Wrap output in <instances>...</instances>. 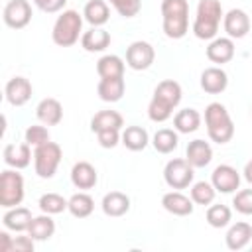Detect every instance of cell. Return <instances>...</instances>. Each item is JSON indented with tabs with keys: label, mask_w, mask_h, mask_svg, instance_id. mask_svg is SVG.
Masks as SVG:
<instances>
[{
	"label": "cell",
	"mask_w": 252,
	"mask_h": 252,
	"mask_svg": "<svg viewBox=\"0 0 252 252\" xmlns=\"http://www.w3.org/2000/svg\"><path fill=\"white\" fill-rule=\"evenodd\" d=\"M224 18L220 0H199L193 22V33L199 39H215L220 20Z\"/></svg>",
	"instance_id": "1"
},
{
	"label": "cell",
	"mask_w": 252,
	"mask_h": 252,
	"mask_svg": "<svg viewBox=\"0 0 252 252\" xmlns=\"http://www.w3.org/2000/svg\"><path fill=\"white\" fill-rule=\"evenodd\" d=\"M163 33L169 39H181L189 32V4L187 0H161Z\"/></svg>",
	"instance_id": "2"
},
{
	"label": "cell",
	"mask_w": 252,
	"mask_h": 252,
	"mask_svg": "<svg viewBox=\"0 0 252 252\" xmlns=\"http://www.w3.org/2000/svg\"><path fill=\"white\" fill-rule=\"evenodd\" d=\"M205 126L207 134L215 144H226L234 136V124L224 104L211 102L205 108Z\"/></svg>",
	"instance_id": "3"
},
{
	"label": "cell",
	"mask_w": 252,
	"mask_h": 252,
	"mask_svg": "<svg viewBox=\"0 0 252 252\" xmlns=\"http://www.w3.org/2000/svg\"><path fill=\"white\" fill-rule=\"evenodd\" d=\"M83 32V18L77 10H63L61 16H57L53 30H51V37L53 43L59 47H71L79 41V35Z\"/></svg>",
	"instance_id": "4"
},
{
	"label": "cell",
	"mask_w": 252,
	"mask_h": 252,
	"mask_svg": "<svg viewBox=\"0 0 252 252\" xmlns=\"http://www.w3.org/2000/svg\"><path fill=\"white\" fill-rule=\"evenodd\" d=\"M61 158H63V150L59 144L55 142H45L37 148H33V167H35V173L41 177V179H51L61 163Z\"/></svg>",
	"instance_id": "5"
},
{
	"label": "cell",
	"mask_w": 252,
	"mask_h": 252,
	"mask_svg": "<svg viewBox=\"0 0 252 252\" xmlns=\"http://www.w3.org/2000/svg\"><path fill=\"white\" fill-rule=\"evenodd\" d=\"M24 201V177L14 167L0 173V205L4 209L18 207Z\"/></svg>",
	"instance_id": "6"
},
{
	"label": "cell",
	"mask_w": 252,
	"mask_h": 252,
	"mask_svg": "<svg viewBox=\"0 0 252 252\" xmlns=\"http://www.w3.org/2000/svg\"><path fill=\"white\" fill-rule=\"evenodd\" d=\"M195 167L185 159V158H173L165 163L163 169V179L171 189H187L193 183V171Z\"/></svg>",
	"instance_id": "7"
},
{
	"label": "cell",
	"mask_w": 252,
	"mask_h": 252,
	"mask_svg": "<svg viewBox=\"0 0 252 252\" xmlns=\"http://www.w3.org/2000/svg\"><path fill=\"white\" fill-rule=\"evenodd\" d=\"M4 24L12 30H22L32 22V6L28 0H10L2 12Z\"/></svg>",
	"instance_id": "8"
},
{
	"label": "cell",
	"mask_w": 252,
	"mask_h": 252,
	"mask_svg": "<svg viewBox=\"0 0 252 252\" xmlns=\"http://www.w3.org/2000/svg\"><path fill=\"white\" fill-rule=\"evenodd\" d=\"M156 59V51L148 41H134L126 49V65L134 71L148 69Z\"/></svg>",
	"instance_id": "9"
},
{
	"label": "cell",
	"mask_w": 252,
	"mask_h": 252,
	"mask_svg": "<svg viewBox=\"0 0 252 252\" xmlns=\"http://www.w3.org/2000/svg\"><path fill=\"white\" fill-rule=\"evenodd\" d=\"M211 183L219 193H234L240 187V173L228 163H220L211 173Z\"/></svg>",
	"instance_id": "10"
},
{
	"label": "cell",
	"mask_w": 252,
	"mask_h": 252,
	"mask_svg": "<svg viewBox=\"0 0 252 252\" xmlns=\"http://www.w3.org/2000/svg\"><path fill=\"white\" fill-rule=\"evenodd\" d=\"M222 28L230 39H242L250 32V18L244 10L232 8L222 18Z\"/></svg>",
	"instance_id": "11"
},
{
	"label": "cell",
	"mask_w": 252,
	"mask_h": 252,
	"mask_svg": "<svg viewBox=\"0 0 252 252\" xmlns=\"http://www.w3.org/2000/svg\"><path fill=\"white\" fill-rule=\"evenodd\" d=\"M6 100L12 104V106H24L30 98H32V93H33V87L32 83L26 79V77H12L8 83H6Z\"/></svg>",
	"instance_id": "12"
},
{
	"label": "cell",
	"mask_w": 252,
	"mask_h": 252,
	"mask_svg": "<svg viewBox=\"0 0 252 252\" xmlns=\"http://www.w3.org/2000/svg\"><path fill=\"white\" fill-rule=\"evenodd\" d=\"M181 85L177 83V81H173V79H165V81H161V83H158V87H156V91H154V100H158L159 104H163V106H167V108H175L179 102H181Z\"/></svg>",
	"instance_id": "13"
},
{
	"label": "cell",
	"mask_w": 252,
	"mask_h": 252,
	"mask_svg": "<svg viewBox=\"0 0 252 252\" xmlns=\"http://www.w3.org/2000/svg\"><path fill=\"white\" fill-rule=\"evenodd\" d=\"M4 163L14 169H24L32 161V146L28 142L24 144H6L4 146Z\"/></svg>",
	"instance_id": "14"
},
{
	"label": "cell",
	"mask_w": 252,
	"mask_h": 252,
	"mask_svg": "<svg viewBox=\"0 0 252 252\" xmlns=\"http://www.w3.org/2000/svg\"><path fill=\"white\" fill-rule=\"evenodd\" d=\"M234 57V41L230 37H215L207 45V59L211 63L222 65Z\"/></svg>",
	"instance_id": "15"
},
{
	"label": "cell",
	"mask_w": 252,
	"mask_h": 252,
	"mask_svg": "<svg viewBox=\"0 0 252 252\" xmlns=\"http://www.w3.org/2000/svg\"><path fill=\"white\" fill-rule=\"evenodd\" d=\"M185 159L197 169V167H205L211 163L213 159V148L209 142L197 138L193 142L187 144V150H185Z\"/></svg>",
	"instance_id": "16"
},
{
	"label": "cell",
	"mask_w": 252,
	"mask_h": 252,
	"mask_svg": "<svg viewBox=\"0 0 252 252\" xmlns=\"http://www.w3.org/2000/svg\"><path fill=\"white\" fill-rule=\"evenodd\" d=\"M161 205H163V209H165L167 213H171V215H175V217H187V215L193 213V201H191V197L183 195V193L177 191V189L165 193V195L161 197Z\"/></svg>",
	"instance_id": "17"
},
{
	"label": "cell",
	"mask_w": 252,
	"mask_h": 252,
	"mask_svg": "<svg viewBox=\"0 0 252 252\" xmlns=\"http://www.w3.org/2000/svg\"><path fill=\"white\" fill-rule=\"evenodd\" d=\"M228 87V75L220 67H207L201 73V89L209 94H219Z\"/></svg>",
	"instance_id": "18"
},
{
	"label": "cell",
	"mask_w": 252,
	"mask_h": 252,
	"mask_svg": "<svg viewBox=\"0 0 252 252\" xmlns=\"http://www.w3.org/2000/svg\"><path fill=\"white\" fill-rule=\"evenodd\" d=\"M98 181V175H96V169L94 165H91L89 161H77L71 169V183L77 187V189H93Z\"/></svg>",
	"instance_id": "19"
},
{
	"label": "cell",
	"mask_w": 252,
	"mask_h": 252,
	"mask_svg": "<svg viewBox=\"0 0 252 252\" xmlns=\"http://www.w3.org/2000/svg\"><path fill=\"white\" fill-rule=\"evenodd\" d=\"M35 116H37V120L41 124L55 126V124H59L63 120V106H61V102L57 98H51V96L43 98V100H39V104L35 108Z\"/></svg>",
	"instance_id": "20"
},
{
	"label": "cell",
	"mask_w": 252,
	"mask_h": 252,
	"mask_svg": "<svg viewBox=\"0 0 252 252\" xmlns=\"http://www.w3.org/2000/svg\"><path fill=\"white\" fill-rule=\"evenodd\" d=\"M100 207L106 217H122L130 211V197L122 191H110L102 197Z\"/></svg>",
	"instance_id": "21"
},
{
	"label": "cell",
	"mask_w": 252,
	"mask_h": 252,
	"mask_svg": "<svg viewBox=\"0 0 252 252\" xmlns=\"http://www.w3.org/2000/svg\"><path fill=\"white\" fill-rule=\"evenodd\" d=\"M32 211L26 209V207H12L4 213L2 217V222L6 226V230H12V232H24L28 230L30 222H32Z\"/></svg>",
	"instance_id": "22"
},
{
	"label": "cell",
	"mask_w": 252,
	"mask_h": 252,
	"mask_svg": "<svg viewBox=\"0 0 252 252\" xmlns=\"http://www.w3.org/2000/svg\"><path fill=\"white\" fill-rule=\"evenodd\" d=\"M81 45L89 53H98L104 51L110 45V33L102 28H91L81 35Z\"/></svg>",
	"instance_id": "23"
},
{
	"label": "cell",
	"mask_w": 252,
	"mask_h": 252,
	"mask_svg": "<svg viewBox=\"0 0 252 252\" xmlns=\"http://www.w3.org/2000/svg\"><path fill=\"white\" fill-rule=\"evenodd\" d=\"M226 248L228 250H242L248 246V242L252 240V224L248 222H236L228 228L226 236Z\"/></svg>",
	"instance_id": "24"
},
{
	"label": "cell",
	"mask_w": 252,
	"mask_h": 252,
	"mask_svg": "<svg viewBox=\"0 0 252 252\" xmlns=\"http://www.w3.org/2000/svg\"><path fill=\"white\" fill-rule=\"evenodd\" d=\"M124 89H126L124 77H112V79H100L96 93L104 102H118L124 94Z\"/></svg>",
	"instance_id": "25"
},
{
	"label": "cell",
	"mask_w": 252,
	"mask_h": 252,
	"mask_svg": "<svg viewBox=\"0 0 252 252\" xmlns=\"http://www.w3.org/2000/svg\"><path fill=\"white\" fill-rule=\"evenodd\" d=\"M124 126V118L116 110H100L91 118V130L102 132V130H120Z\"/></svg>",
	"instance_id": "26"
},
{
	"label": "cell",
	"mask_w": 252,
	"mask_h": 252,
	"mask_svg": "<svg viewBox=\"0 0 252 252\" xmlns=\"http://www.w3.org/2000/svg\"><path fill=\"white\" fill-rule=\"evenodd\" d=\"M33 240H49L55 232V220L51 219V215L43 213L39 217H33L28 230H26Z\"/></svg>",
	"instance_id": "27"
},
{
	"label": "cell",
	"mask_w": 252,
	"mask_h": 252,
	"mask_svg": "<svg viewBox=\"0 0 252 252\" xmlns=\"http://www.w3.org/2000/svg\"><path fill=\"white\" fill-rule=\"evenodd\" d=\"M83 16L85 20L93 26V28H100L108 22L110 18V10H108V4L104 0H89L85 4V10H83Z\"/></svg>",
	"instance_id": "28"
},
{
	"label": "cell",
	"mask_w": 252,
	"mask_h": 252,
	"mask_svg": "<svg viewBox=\"0 0 252 252\" xmlns=\"http://www.w3.org/2000/svg\"><path fill=\"white\" fill-rule=\"evenodd\" d=\"M201 126V114L195 108H183L173 116V128L179 134H191L199 130Z\"/></svg>",
	"instance_id": "29"
},
{
	"label": "cell",
	"mask_w": 252,
	"mask_h": 252,
	"mask_svg": "<svg viewBox=\"0 0 252 252\" xmlns=\"http://www.w3.org/2000/svg\"><path fill=\"white\" fill-rule=\"evenodd\" d=\"M96 73L100 79L124 77V61L118 55H102L96 61Z\"/></svg>",
	"instance_id": "30"
},
{
	"label": "cell",
	"mask_w": 252,
	"mask_h": 252,
	"mask_svg": "<svg viewBox=\"0 0 252 252\" xmlns=\"http://www.w3.org/2000/svg\"><path fill=\"white\" fill-rule=\"evenodd\" d=\"M130 152H140L148 146L150 142V136L146 132V128L142 126H128L124 132H122V140H120Z\"/></svg>",
	"instance_id": "31"
},
{
	"label": "cell",
	"mask_w": 252,
	"mask_h": 252,
	"mask_svg": "<svg viewBox=\"0 0 252 252\" xmlns=\"http://www.w3.org/2000/svg\"><path fill=\"white\" fill-rule=\"evenodd\" d=\"M67 211L75 217V219H87L93 211H94V201L89 193H75L69 197V207Z\"/></svg>",
	"instance_id": "32"
},
{
	"label": "cell",
	"mask_w": 252,
	"mask_h": 252,
	"mask_svg": "<svg viewBox=\"0 0 252 252\" xmlns=\"http://www.w3.org/2000/svg\"><path fill=\"white\" fill-rule=\"evenodd\" d=\"M177 142H179L177 130H171V128H159L152 138V144L159 154H171L177 148Z\"/></svg>",
	"instance_id": "33"
},
{
	"label": "cell",
	"mask_w": 252,
	"mask_h": 252,
	"mask_svg": "<svg viewBox=\"0 0 252 252\" xmlns=\"http://www.w3.org/2000/svg\"><path fill=\"white\" fill-rule=\"evenodd\" d=\"M39 209L41 213H47V215H59L63 213L67 207H69V199H65L63 195L59 193H45L39 197Z\"/></svg>",
	"instance_id": "34"
},
{
	"label": "cell",
	"mask_w": 252,
	"mask_h": 252,
	"mask_svg": "<svg viewBox=\"0 0 252 252\" xmlns=\"http://www.w3.org/2000/svg\"><path fill=\"white\" fill-rule=\"evenodd\" d=\"M215 195H217V189L213 187L211 181H197L191 185V201L195 205H211L215 201Z\"/></svg>",
	"instance_id": "35"
},
{
	"label": "cell",
	"mask_w": 252,
	"mask_h": 252,
	"mask_svg": "<svg viewBox=\"0 0 252 252\" xmlns=\"http://www.w3.org/2000/svg\"><path fill=\"white\" fill-rule=\"evenodd\" d=\"M207 222L213 226V228H222L230 222L232 219V211L226 207V205H211L207 209Z\"/></svg>",
	"instance_id": "36"
},
{
	"label": "cell",
	"mask_w": 252,
	"mask_h": 252,
	"mask_svg": "<svg viewBox=\"0 0 252 252\" xmlns=\"http://www.w3.org/2000/svg\"><path fill=\"white\" fill-rule=\"evenodd\" d=\"M24 136H26V142H28L30 146H33V148H37V146H41V144H45V142L51 140V138H49V130H47L45 126H39V124L28 126Z\"/></svg>",
	"instance_id": "37"
},
{
	"label": "cell",
	"mask_w": 252,
	"mask_h": 252,
	"mask_svg": "<svg viewBox=\"0 0 252 252\" xmlns=\"http://www.w3.org/2000/svg\"><path fill=\"white\" fill-rule=\"evenodd\" d=\"M110 4L122 18H134L142 10V0H110Z\"/></svg>",
	"instance_id": "38"
},
{
	"label": "cell",
	"mask_w": 252,
	"mask_h": 252,
	"mask_svg": "<svg viewBox=\"0 0 252 252\" xmlns=\"http://www.w3.org/2000/svg\"><path fill=\"white\" fill-rule=\"evenodd\" d=\"M232 207L240 215H252V189H240L232 197Z\"/></svg>",
	"instance_id": "39"
},
{
	"label": "cell",
	"mask_w": 252,
	"mask_h": 252,
	"mask_svg": "<svg viewBox=\"0 0 252 252\" xmlns=\"http://www.w3.org/2000/svg\"><path fill=\"white\" fill-rule=\"evenodd\" d=\"M173 114V110L171 108H167V106H163V104H159L158 100H150V104H148V116H150V120L152 122H165L169 116Z\"/></svg>",
	"instance_id": "40"
},
{
	"label": "cell",
	"mask_w": 252,
	"mask_h": 252,
	"mask_svg": "<svg viewBox=\"0 0 252 252\" xmlns=\"http://www.w3.org/2000/svg\"><path fill=\"white\" fill-rule=\"evenodd\" d=\"M96 138H98V144L102 148H108V150L114 148L122 140L120 130H102V132H96Z\"/></svg>",
	"instance_id": "41"
},
{
	"label": "cell",
	"mask_w": 252,
	"mask_h": 252,
	"mask_svg": "<svg viewBox=\"0 0 252 252\" xmlns=\"http://www.w3.org/2000/svg\"><path fill=\"white\" fill-rule=\"evenodd\" d=\"M33 4H35L41 12L55 14V12H59V10L67 4V0H33Z\"/></svg>",
	"instance_id": "42"
},
{
	"label": "cell",
	"mask_w": 252,
	"mask_h": 252,
	"mask_svg": "<svg viewBox=\"0 0 252 252\" xmlns=\"http://www.w3.org/2000/svg\"><path fill=\"white\" fill-rule=\"evenodd\" d=\"M33 238L28 236H16L12 242V252H33Z\"/></svg>",
	"instance_id": "43"
},
{
	"label": "cell",
	"mask_w": 252,
	"mask_h": 252,
	"mask_svg": "<svg viewBox=\"0 0 252 252\" xmlns=\"http://www.w3.org/2000/svg\"><path fill=\"white\" fill-rule=\"evenodd\" d=\"M12 242L14 236H10L6 230L0 232V252H12Z\"/></svg>",
	"instance_id": "44"
},
{
	"label": "cell",
	"mask_w": 252,
	"mask_h": 252,
	"mask_svg": "<svg viewBox=\"0 0 252 252\" xmlns=\"http://www.w3.org/2000/svg\"><path fill=\"white\" fill-rule=\"evenodd\" d=\"M242 173H244V179L252 185V159H250V161H246V165H244V171H242Z\"/></svg>",
	"instance_id": "45"
},
{
	"label": "cell",
	"mask_w": 252,
	"mask_h": 252,
	"mask_svg": "<svg viewBox=\"0 0 252 252\" xmlns=\"http://www.w3.org/2000/svg\"><path fill=\"white\" fill-rule=\"evenodd\" d=\"M250 114H252V108H250Z\"/></svg>",
	"instance_id": "46"
}]
</instances>
